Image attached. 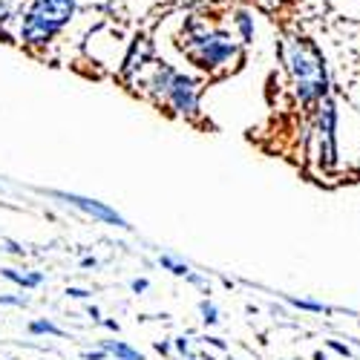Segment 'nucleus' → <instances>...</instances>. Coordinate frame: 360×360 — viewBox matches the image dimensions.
<instances>
[{
  "label": "nucleus",
  "mask_w": 360,
  "mask_h": 360,
  "mask_svg": "<svg viewBox=\"0 0 360 360\" xmlns=\"http://www.w3.org/2000/svg\"><path fill=\"white\" fill-rule=\"evenodd\" d=\"M176 49L185 55V61L193 64L205 75H219L243 64L245 46L225 26H217L207 18L188 12L179 23Z\"/></svg>",
  "instance_id": "obj_1"
},
{
  "label": "nucleus",
  "mask_w": 360,
  "mask_h": 360,
  "mask_svg": "<svg viewBox=\"0 0 360 360\" xmlns=\"http://www.w3.org/2000/svg\"><path fill=\"white\" fill-rule=\"evenodd\" d=\"M280 61L288 72L300 107H314L326 96H332V72H328V61L314 38L300 32L285 35L280 44Z\"/></svg>",
  "instance_id": "obj_2"
},
{
  "label": "nucleus",
  "mask_w": 360,
  "mask_h": 360,
  "mask_svg": "<svg viewBox=\"0 0 360 360\" xmlns=\"http://www.w3.org/2000/svg\"><path fill=\"white\" fill-rule=\"evenodd\" d=\"M78 15V0H23L18 18V44L26 49H46L64 35Z\"/></svg>",
  "instance_id": "obj_3"
},
{
  "label": "nucleus",
  "mask_w": 360,
  "mask_h": 360,
  "mask_svg": "<svg viewBox=\"0 0 360 360\" xmlns=\"http://www.w3.org/2000/svg\"><path fill=\"white\" fill-rule=\"evenodd\" d=\"M314 144H317V165L323 170L335 167L340 162V144H338V133H340V110L338 101L332 96H326L320 104H314Z\"/></svg>",
  "instance_id": "obj_4"
},
{
  "label": "nucleus",
  "mask_w": 360,
  "mask_h": 360,
  "mask_svg": "<svg viewBox=\"0 0 360 360\" xmlns=\"http://www.w3.org/2000/svg\"><path fill=\"white\" fill-rule=\"evenodd\" d=\"M162 104L170 112H176L179 118H199V110H202V84L193 75L176 70V75H173V81L167 86Z\"/></svg>",
  "instance_id": "obj_5"
},
{
  "label": "nucleus",
  "mask_w": 360,
  "mask_h": 360,
  "mask_svg": "<svg viewBox=\"0 0 360 360\" xmlns=\"http://www.w3.org/2000/svg\"><path fill=\"white\" fill-rule=\"evenodd\" d=\"M156 61V41L150 38L147 32H136L130 41H127V49L122 55V64H118V78L124 84H136L147 70L150 64Z\"/></svg>",
  "instance_id": "obj_6"
},
{
  "label": "nucleus",
  "mask_w": 360,
  "mask_h": 360,
  "mask_svg": "<svg viewBox=\"0 0 360 360\" xmlns=\"http://www.w3.org/2000/svg\"><path fill=\"white\" fill-rule=\"evenodd\" d=\"M52 199H61L72 207H78L81 214L86 217H93L98 222H107V225H115V228H122V231H130V222L115 211V207H110L107 202H98V199H89V196H81V193H67V191H49Z\"/></svg>",
  "instance_id": "obj_7"
},
{
  "label": "nucleus",
  "mask_w": 360,
  "mask_h": 360,
  "mask_svg": "<svg viewBox=\"0 0 360 360\" xmlns=\"http://www.w3.org/2000/svg\"><path fill=\"white\" fill-rule=\"evenodd\" d=\"M173 75H176V67L167 64V61H159V58H156V61L150 64V70H147L139 81H141V89H144V93L153 98L156 104H162V98H165V93H167V86H170Z\"/></svg>",
  "instance_id": "obj_8"
},
{
  "label": "nucleus",
  "mask_w": 360,
  "mask_h": 360,
  "mask_svg": "<svg viewBox=\"0 0 360 360\" xmlns=\"http://www.w3.org/2000/svg\"><path fill=\"white\" fill-rule=\"evenodd\" d=\"M231 23H233V35L239 38V44H243L245 49L254 46V41H257V15L245 6H239V9H233Z\"/></svg>",
  "instance_id": "obj_9"
},
{
  "label": "nucleus",
  "mask_w": 360,
  "mask_h": 360,
  "mask_svg": "<svg viewBox=\"0 0 360 360\" xmlns=\"http://www.w3.org/2000/svg\"><path fill=\"white\" fill-rule=\"evenodd\" d=\"M101 349H107V354H112L115 360H144V354L124 340H104Z\"/></svg>",
  "instance_id": "obj_10"
},
{
  "label": "nucleus",
  "mask_w": 360,
  "mask_h": 360,
  "mask_svg": "<svg viewBox=\"0 0 360 360\" xmlns=\"http://www.w3.org/2000/svg\"><path fill=\"white\" fill-rule=\"evenodd\" d=\"M23 9V0H0V29H6L9 23H18Z\"/></svg>",
  "instance_id": "obj_11"
},
{
  "label": "nucleus",
  "mask_w": 360,
  "mask_h": 360,
  "mask_svg": "<svg viewBox=\"0 0 360 360\" xmlns=\"http://www.w3.org/2000/svg\"><path fill=\"white\" fill-rule=\"evenodd\" d=\"M29 335H35V338H41V335H49V338H64L61 328H58L52 320H46V317H38V320L29 323Z\"/></svg>",
  "instance_id": "obj_12"
},
{
  "label": "nucleus",
  "mask_w": 360,
  "mask_h": 360,
  "mask_svg": "<svg viewBox=\"0 0 360 360\" xmlns=\"http://www.w3.org/2000/svg\"><path fill=\"white\" fill-rule=\"evenodd\" d=\"M285 303L294 306V309H300V311H311V314H326V311H332L328 306L317 303V300H303V297H291V294H285Z\"/></svg>",
  "instance_id": "obj_13"
},
{
  "label": "nucleus",
  "mask_w": 360,
  "mask_h": 360,
  "mask_svg": "<svg viewBox=\"0 0 360 360\" xmlns=\"http://www.w3.org/2000/svg\"><path fill=\"white\" fill-rule=\"evenodd\" d=\"M159 265L165 268V271H170L173 277H188V274H191V265H188V262H179V259L170 257V254H159Z\"/></svg>",
  "instance_id": "obj_14"
},
{
  "label": "nucleus",
  "mask_w": 360,
  "mask_h": 360,
  "mask_svg": "<svg viewBox=\"0 0 360 360\" xmlns=\"http://www.w3.org/2000/svg\"><path fill=\"white\" fill-rule=\"evenodd\" d=\"M199 314H202V323L205 326H217L219 323V309H217L214 300H202V303H199Z\"/></svg>",
  "instance_id": "obj_15"
},
{
  "label": "nucleus",
  "mask_w": 360,
  "mask_h": 360,
  "mask_svg": "<svg viewBox=\"0 0 360 360\" xmlns=\"http://www.w3.org/2000/svg\"><path fill=\"white\" fill-rule=\"evenodd\" d=\"M0 277L20 285V288H26V271H18V268H0Z\"/></svg>",
  "instance_id": "obj_16"
},
{
  "label": "nucleus",
  "mask_w": 360,
  "mask_h": 360,
  "mask_svg": "<svg viewBox=\"0 0 360 360\" xmlns=\"http://www.w3.org/2000/svg\"><path fill=\"white\" fill-rule=\"evenodd\" d=\"M326 349H328V352H335V354H340V357H346V360H352V357H354L352 346H349V343H343V340H326Z\"/></svg>",
  "instance_id": "obj_17"
},
{
  "label": "nucleus",
  "mask_w": 360,
  "mask_h": 360,
  "mask_svg": "<svg viewBox=\"0 0 360 360\" xmlns=\"http://www.w3.org/2000/svg\"><path fill=\"white\" fill-rule=\"evenodd\" d=\"M29 300L20 294V297H9V294H0V306H26Z\"/></svg>",
  "instance_id": "obj_18"
},
{
  "label": "nucleus",
  "mask_w": 360,
  "mask_h": 360,
  "mask_svg": "<svg viewBox=\"0 0 360 360\" xmlns=\"http://www.w3.org/2000/svg\"><path fill=\"white\" fill-rule=\"evenodd\" d=\"M41 285H44L41 271H26V288H41Z\"/></svg>",
  "instance_id": "obj_19"
},
{
  "label": "nucleus",
  "mask_w": 360,
  "mask_h": 360,
  "mask_svg": "<svg viewBox=\"0 0 360 360\" xmlns=\"http://www.w3.org/2000/svg\"><path fill=\"white\" fill-rule=\"evenodd\" d=\"M173 349L182 354V357H188L191 354V340L188 338H173Z\"/></svg>",
  "instance_id": "obj_20"
},
{
  "label": "nucleus",
  "mask_w": 360,
  "mask_h": 360,
  "mask_svg": "<svg viewBox=\"0 0 360 360\" xmlns=\"http://www.w3.org/2000/svg\"><path fill=\"white\" fill-rule=\"evenodd\" d=\"M67 297H72V300H89V297H93V291L78 288V285H70V288H67Z\"/></svg>",
  "instance_id": "obj_21"
},
{
  "label": "nucleus",
  "mask_w": 360,
  "mask_h": 360,
  "mask_svg": "<svg viewBox=\"0 0 360 360\" xmlns=\"http://www.w3.org/2000/svg\"><path fill=\"white\" fill-rule=\"evenodd\" d=\"M185 280H188L191 285H196V288H205V291H207V280H205L202 274H193V271H191V274H188Z\"/></svg>",
  "instance_id": "obj_22"
},
{
  "label": "nucleus",
  "mask_w": 360,
  "mask_h": 360,
  "mask_svg": "<svg viewBox=\"0 0 360 360\" xmlns=\"http://www.w3.org/2000/svg\"><path fill=\"white\" fill-rule=\"evenodd\" d=\"M130 288H133V294H144V291L150 288V283H147L144 277H136V280L130 283Z\"/></svg>",
  "instance_id": "obj_23"
},
{
  "label": "nucleus",
  "mask_w": 360,
  "mask_h": 360,
  "mask_svg": "<svg viewBox=\"0 0 360 360\" xmlns=\"http://www.w3.org/2000/svg\"><path fill=\"white\" fill-rule=\"evenodd\" d=\"M205 343H207V346H214V349H219V352H225V349H228V343H225L222 338H214V335H207V338H205Z\"/></svg>",
  "instance_id": "obj_24"
},
{
  "label": "nucleus",
  "mask_w": 360,
  "mask_h": 360,
  "mask_svg": "<svg viewBox=\"0 0 360 360\" xmlns=\"http://www.w3.org/2000/svg\"><path fill=\"white\" fill-rule=\"evenodd\" d=\"M4 245H6V251H9V254H18V257H23V254H26V248H23V245H18L15 239H6Z\"/></svg>",
  "instance_id": "obj_25"
},
{
  "label": "nucleus",
  "mask_w": 360,
  "mask_h": 360,
  "mask_svg": "<svg viewBox=\"0 0 360 360\" xmlns=\"http://www.w3.org/2000/svg\"><path fill=\"white\" fill-rule=\"evenodd\" d=\"M81 357H84V360H107L110 354H107V349H98V352H84Z\"/></svg>",
  "instance_id": "obj_26"
},
{
  "label": "nucleus",
  "mask_w": 360,
  "mask_h": 360,
  "mask_svg": "<svg viewBox=\"0 0 360 360\" xmlns=\"http://www.w3.org/2000/svg\"><path fill=\"white\" fill-rule=\"evenodd\" d=\"M153 346H156V352H159V354H170V349H173L167 340H156Z\"/></svg>",
  "instance_id": "obj_27"
},
{
  "label": "nucleus",
  "mask_w": 360,
  "mask_h": 360,
  "mask_svg": "<svg viewBox=\"0 0 360 360\" xmlns=\"http://www.w3.org/2000/svg\"><path fill=\"white\" fill-rule=\"evenodd\" d=\"M86 314L93 317L96 323H101V320H104V317H101V309H98V306H89V309H86Z\"/></svg>",
  "instance_id": "obj_28"
},
{
  "label": "nucleus",
  "mask_w": 360,
  "mask_h": 360,
  "mask_svg": "<svg viewBox=\"0 0 360 360\" xmlns=\"http://www.w3.org/2000/svg\"><path fill=\"white\" fill-rule=\"evenodd\" d=\"M81 268H98V259L96 257H84L81 259Z\"/></svg>",
  "instance_id": "obj_29"
},
{
  "label": "nucleus",
  "mask_w": 360,
  "mask_h": 360,
  "mask_svg": "<svg viewBox=\"0 0 360 360\" xmlns=\"http://www.w3.org/2000/svg\"><path fill=\"white\" fill-rule=\"evenodd\" d=\"M101 323H104V326L110 328V332H115V335L122 332V326H118V320H101Z\"/></svg>",
  "instance_id": "obj_30"
},
{
  "label": "nucleus",
  "mask_w": 360,
  "mask_h": 360,
  "mask_svg": "<svg viewBox=\"0 0 360 360\" xmlns=\"http://www.w3.org/2000/svg\"><path fill=\"white\" fill-rule=\"evenodd\" d=\"M314 360H328V354L326 352H314Z\"/></svg>",
  "instance_id": "obj_31"
},
{
  "label": "nucleus",
  "mask_w": 360,
  "mask_h": 360,
  "mask_svg": "<svg viewBox=\"0 0 360 360\" xmlns=\"http://www.w3.org/2000/svg\"><path fill=\"white\" fill-rule=\"evenodd\" d=\"M185 360H199V357H196V354H193V352H191V354H188V357H185Z\"/></svg>",
  "instance_id": "obj_32"
},
{
  "label": "nucleus",
  "mask_w": 360,
  "mask_h": 360,
  "mask_svg": "<svg viewBox=\"0 0 360 360\" xmlns=\"http://www.w3.org/2000/svg\"><path fill=\"white\" fill-rule=\"evenodd\" d=\"M228 360H233V357H228Z\"/></svg>",
  "instance_id": "obj_33"
}]
</instances>
